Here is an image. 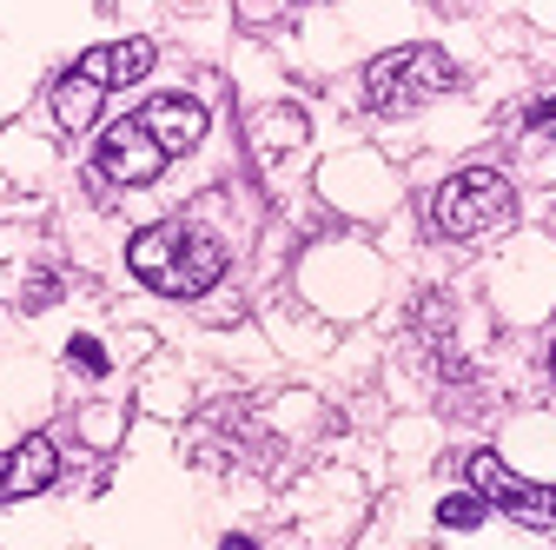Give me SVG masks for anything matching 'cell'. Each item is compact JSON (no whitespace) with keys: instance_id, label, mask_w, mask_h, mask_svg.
I'll use <instances>...</instances> for the list:
<instances>
[{"instance_id":"1","label":"cell","mask_w":556,"mask_h":550,"mask_svg":"<svg viewBox=\"0 0 556 550\" xmlns=\"http://www.w3.org/2000/svg\"><path fill=\"white\" fill-rule=\"evenodd\" d=\"M199 140H205V107L179 100V93H160L139 113H126V120L106 126V140L93 147V173L106 186H147V179L166 173V160L192 153Z\"/></svg>"},{"instance_id":"2","label":"cell","mask_w":556,"mask_h":550,"mask_svg":"<svg viewBox=\"0 0 556 550\" xmlns=\"http://www.w3.org/2000/svg\"><path fill=\"white\" fill-rule=\"evenodd\" d=\"M132 272L139 286H153L166 299H199L226 279V246L205 233V226H186V220H166V226H147L132 239Z\"/></svg>"},{"instance_id":"3","label":"cell","mask_w":556,"mask_h":550,"mask_svg":"<svg viewBox=\"0 0 556 550\" xmlns=\"http://www.w3.org/2000/svg\"><path fill=\"white\" fill-rule=\"evenodd\" d=\"M451 87H457V66L438 47H397V53H378L365 66V107L371 113H410V107H425Z\"/></svg>"},{"instance_id":"4","label":"cell","mask_w":556,"mask_h":550,"mask_svg":"<svg viewBox=\"0 0 556 550\" xmlns=\"http://www.w3.org/2000/svg\"><path fill=\"white\" fill-rule=\"evenodd\" d=\"M510 213H517V192H510V179L491 173V166L451 173V179L438 186V199H431V226H438L444 239H477V233L504 226Z\"/></svg>"},{"instance_id":"5","label":"cell","mask_w":556,"mask_h":550,"mask_svg":"<svg viewBox=\"0 0 556 550\" xmlns=\"http://www.w3.org/2000/svg\"><path fill=\"white\" fill-rule=\"evenodd\" d=\"M470 498L477 504H497V511H510L517 524H536V530L556 524V491L517 477L497 451H470Z\"/></svg>"},{"instance_id":"6","label":"cell","mask_w":556,"mask_h":550,"mask_svg":"<svg viewBox=\"0 0 556 550\" xmlns=\"http://www.w3.org/2000/svg\"><path fill=\"white\" fill-rule=\"evenodd\" d=\"M60 477L53 438H21L14 451H0V498H34Z\"/></svg>"},{"instance_id":"7","label":"cell","mask_w":556,"mask_h":550,"mask_svg":"<svg viewBox=\"0 0 556 550\" xmlns=\"http://www.w3.org/2000/svg\"><path fill=\"white\" fill-rule=\"evenodd\" d=\"M74 66H87V74L113 93V87H132V80L153 66V40H113V47H93V53L74 60Z\"/></svg>"},{"instance_id":"8","label":"cell","mask_w":556,"mask_h":550,"mask_svg":"<svg viewBox=\"0 0 556 550\" xmlns=\"http://www.w3.org/2000/svg\"><path fill=\"white\" fill-rule=\"evenodd\" d=\"M100 100H106V87L87 74V66H66V74L53 80V120H60L66 133H87L93 113H100Z\"/></svg>"},{"instance_id":"9","label":"cell","mask_w":556,"mask_h":550,"mask_svg":"<svg viewBox=\"0 0 556 550\" xmlns=\"http://www.w3.org/2000/svg\"><path fill=\"white\" fill-rule=\"evenodd\" d=\"M477 517H483V504H477L470 491H451V498L438 504V524H451V530H470Z\"/></svg>"},{"instance_id":"10","label":"cell","mask_w":556,"mask_h":550,"mask_svg":"<svg viewBox=\"0 0 556 550\" xmlns=\"http://www.w3.org/2000/svg\"><path fill=\"white\" fill-rule=\"evenodd\" d=\"M66 352H74V365H80V372H106V352L93 346V338H74Z\"/></svg>"},{"instance_id":"11","label":"cell","mask_w":556,"mask_h":550,"mask_svg":"<svg viewBox=\"0 0 556 550\" xmlns=\"http://www.w3.org/2000/svg\"><path fill=\"white\" fill-rule=\"evenodd\" d=\"M523 126H530V133H543V126H556V93H549V100H536V107L523 113Z\"/></svg>"},{"instance_id":"12","label":"cell","mask_w":556,"mask_h":550,"mask_svg":"<svg viewBox=\"0 0 556 550\" xmlns=\"http://www.w3.org/2000/svg\"><path fill=\"white\" fill-rule=\"evenodd\" d=\"M219 550H258V543H245V537H226V543H219Z\"/></svg>"},{"instance_id":"13","label":"cell","mask_w":556,"mask_h":550,"mask_svg":"<svg viewBox=\"0 0 556 550\" xmlns=\"http://www.w3.org/2000/svg\"><path fill=\"white\" fill-rule=\"evenodd\" d=\"M549 378H556V332H549Z\"/></svg>"}]
</instances>
